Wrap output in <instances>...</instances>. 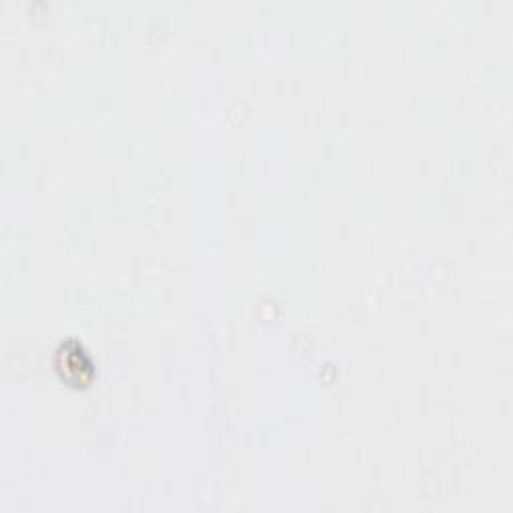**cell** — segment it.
<instances>
[{
  "instance_id": "cell-1",
  "label": "cell",
  "mask_w": 513,
  "mask_h": 513,
  "mask_svg": "<svg viewBox=\"0 0 513 513\" xmlns=\"http://www.w3.org/2000/svg\"><path fill=\"white\" fill-rule=\"evenodd\" d=\"M57 367H59L61 375L77 387L87 385L95 373L93 359L89 357L85 347L79 345L77 341H67L61 345V349L57 353Z\"/></svg>"
}]
</instances>
